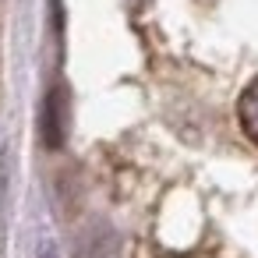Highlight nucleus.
<instances>
[{"label":"nucleus","instance_id":"f257e3e1","mask_svg":"<svg viewBox=\"0 0 258 258\" xmlns=\"http://www.w3.org/2000/svg\"><path fill=\"white\" fill-rule=\"evenodd\" d=\"M39 131H43L46 149H60L64 145V138H68V92H64V85H50L46 89Z\"/></svg>","mask_w":258,"mask_h":258},{"label":"nucleus","instance_id":"f03ea898","mask_svg":"<svg viewBox=\"0 0 258 258\" xmlns=\"http://www.w3.org/2000/svg\"><path fill=\"white\" fill-rule=\"evenodd\" d=\"M240 124L247 131V138L258 142V78L247 85V92L240 96Z\"/></svg>","mask_w":258,"mask_h":258},{"label":"nucleus","instance_id":"7ed1b4c3","mask_svg":"<svg viewBox=\"0 0 258 258\" xmlns=\"http://www.w3.org/2000/svg\"><path fill=\"white\" fill-rule=\"evenodd\" d=\"M39 258H57V247H53V240H50V237H43V240H39Z\"/></svg>","mask_w":258,"mask_h":258},{"label":"nucleus","instance_id":"20e7f679","mask_svg":"<svg viewBox=\"0 0 258 258\" xmlns=\"http://www.w3.org/2000/svg\"><path fill=\"white\" fill-rule=\"evenodd\" d=\"M131 4H135V8H145V4H149V0H131Z\"/></svg>","mask_w":258,"mask_h":258}]
</instances>
